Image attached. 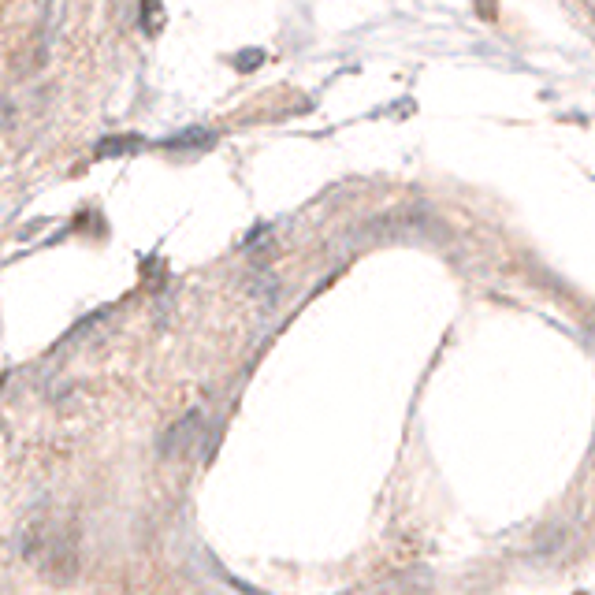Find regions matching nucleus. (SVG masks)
<instances>
[{
    "label": "nucleus",
    "instance_id": "f257e3e1",
    "mask_svg": "<svg viewBox=\"0 0 595 595\" xmlns=\"http://www.w3.org/2000/svg\"><path fill=\"white\" fill-rule=\"evenodd\" d=\"M19 555L38 569L41 577H49L56 584H67L79 573L82 547L79 529L67 525L60 517H34L19 532Z\"/></svg>",
    "mask_w": 595,
    "mask_h": 595
}]
</instances>
